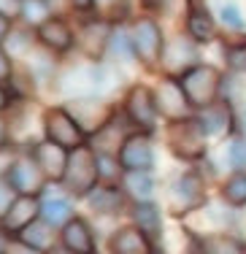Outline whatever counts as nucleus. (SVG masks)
Returning <instances> with one entry per match:
<instances>
[{"label": "nucleus", "mask_w": 246, "mask_h": 254, "mask_svg": "<svg viewBox=\"0 0 246 254\" xmlns=\"http://www.w3.org/2000/svg\"><path fill=\"white\" fill-rule=\"evenodd\" d=\"M222 197L236 208L246 205V173H236V176L227 179L225 187H222Z\"/></svg>", "instance_id": "393cba45"}, {"label": "nucleus", "mask_w": 246, "mask_h": 254, "mask_svg": "<svg viewBox=\"0 0 246 254\" xmlns=\"http://www.w3.org/2000/svg\"><path fill=\"white\" fill-rule=\"evenodd\" d=\"M179 84H182V89H184V95H187L192 108H206L211 103H217V98H219L222 73L214 65L197 63L184 76H179Z\"/></svg>", "instance_id": "f03ea898"}, {"label": "nucleus", "mask_w": 246, "mask_h": 254, "mask_svg": "<svg viewBox=\"0 0 246 254\" xmlns=\"http://www.w3.org/2000/svg\"><path fill=\"white\" fill-rule=\"evenodd\" d=\"M154 103H157V114H163L171 122L187 119L189 108H192L182 84H179V78H173V76H165L157 81V87H154Z\"/></svg>", "instance_id": "1a4fd4ad"}, {"label": "nucleus", "mask_w": 246, "mask_h": 254, "mask_svg": "<svg viewBox=\"0 0 246 254\" xmlns=\"http://www.w3.org/2000/svg\"><path fill=\"white\" fill-rule=\"evenodd\" d=\"M111 35H114V27H111L109 19H89L87 25L79 30L76 44L81 46V52L87 54L89 60H100L103 52L111 46Z\"/></svg>", "instance_id": "9b49d317"}, {"label": "nucleus", "mask_w": 246, "mask_h": 254, "mask_svg": "<svg viewBox=\"0 0 246 254\" xmlns=\"http://www.w3.org/2000/svg\"><path fill=\"white\" fill-rule=\"evenodd\" d=\"M11 33H14V27H11V19H5V16L0 14V44H3V41H8Z\"/></svg>", "instance_id": "72a5a7b5"}, {"label": "nucleus", "mask_w": 246, "mask_h": 254, "mask_svg": "<svg viewBox=\"0 0 246 254\" xmlns=\"http://www.w3.org/2000/svg\"><path fill=\"white\" fill-rule=\"evenodd\" d=\"M95 3H98V0H70V8H76V11H92Z\"/></svg>", "instance_id": "f704fd0d"}, {"label": "nucleus", "mask_w": 246, "mask_h": 254, "mask_svg": "<svg viewBox=\"0 0 246 254\" xmlns=\"http://www.w3.org/2000/svg\"><path fill=\"white\" fill-rule=\"evenodd\" d=\"M219 22L230 30H244V14L238 8V3H233V0L219 3Z\"/></svg>", "instance_id": "bb28decb"}, {"label": "nucleus", "mask_w": 246, "mask_h": 254, "mask_svg": "<svg viewBox=\"0 0 246 254\" xmlns=\"http://www.w3.org/2000/svg\"><path fill=\"white\" fill-rule=\"evenodd\" d=\"M187 35L195 44H208V41L217 35V27H214V19L206 14V11H192L187 19Z\"/></svg>", "instance_id": "5701e85b"}, {"label": "nucleus", "mask_w": 246, "mask_h": 254, "mask_svg": "<svg viewBox=\"0 0 246 254\" xmlns=\"http://www.w3.org/2000/svg\"><path fill=\"white\" fill-rule=\"evenodd\" d=\"M49 16H52V11L46 8L44 0H25V5H22V19L35 27H41Z\"/></svg>", "instance_id": "a878e982"}, {"label": "nucleus", "mask_w": 246, "mask_h": 254, "mask_svg": "<svg viewBox=\"0 0 246 254\" xmlns=\"http://www.w3.org/2000/svg\"><path fill=\"white\" fill-rule=\"evenodd\" d=\"M22 5H25V0H0V14L14 22L16 16H22Z\"/></svg>", "instance_id": "c756f323"}, {"label": "nucleus", "mask_w": 246, "mask_h": 254, "mask_svg": "<svg viewBox=\"0 0 246 254\" xmlns=\"http://www.w3.org/2000/svg\"><path fill=\"white\" fill-rule=\"evenodd\" d=\"M98 179H100L98 154H95L92 146L84 143V146L68 152V165H65V173H62V184L68 195L87 197L98 187Z\"/></svg>", "instance_id": "f257e3e1"}, {"label": "nucleus", "mask_w": 246, "mask_h": 254, "mask_svg": "<svg viewBox=\"0 0 246 254\" xmlns=\"http://www.w3.org/2000/svg\"><path fill=\"white\" fill-rule=\"evenodd\" d=\"M195 119L200 122L206 135H222V132H227L233 127V114H230V106L225 100H217L211 106L200 108V114Z\"/></svg>", "instance_id": "a211bd4d"}, {"label": "nucleus", "mask_w": 246, "mask_h": 254, "mask_svg": "<svg viewBox=\"0 0 246 254\" xmlns=\"http://www.w3.org/2000/svg\"><path fill=\"white\" fill-rule=\"evenodd\" d=\"M117 160L124 173H149L154 168V146L149 141V135L146 132L127 135L117 154Z\"/></svg>", "instance_id": "423d86ee"}, {"label": "nucleus", "mask_w": 246, "mask_h": 254, "mask_svg": "<svg viewBox=\"0 0 246 254\" xmlns=\"http://www.w3.org/2000/svg\"><path fill=\"white\" fill-rule=\"evenodd\" d=\"M16 200V192H14V187L8 184L3 176H0V219H3V214L11 208V203Z\"/></svg>", "instance_id": "c85d7f7f"}, {"label": "nucleus", "mask_w": 246, "mask_h": 254, "mask_svg": "<svg viewBox=\"0 0 246 254\" xmlns=\"http://www.w3.org/2000/svg\"><path fill=\"white\" fill-rule=\"evenodd\" d=\"M8 103H11V92L3 87V84H0V111H5V108H8Z\"/></svg>", "instance_id": "c9c22d12"}, {"label": "nucleus", "mask_w": 246, "mask_h": 254, "mask_svg": "<svg viewBox=\"0 0 246 254\" xmlns=\"http://www.w3.org/2000/svg\"><path fill=\"white\" fill-rule=\"evenodd\" d=\"M11 73H14V65H11V54L0 46V84H11Z\"/></svg>", "instance_id": "7c9ffc66"}, {"label": "nucleus", "mask_w": 246, "mask_h": 254, "mask_svg": "<svg viewBox=\"0 0 246 254\" xmlns=\"http://www.w3.org/2000/svg\"><path fill=\"white\" fill-rule=\"evenodd\" d=\"M130 46H133V54L141 60L143 65H157L163 60V49H165V38L160 25L152 19V16H141V19L130 30Z\"/></svg>", "instance_id": "39448f33"}, {"label": "nucleus", "mask_w": 246, "mask_h": 254, "mask_svg": "<svg viewBox=\"0 0 246 254\" xmlns=\"http://www.w3.org/2000/svg\"><path fill=\"white\" fill-rule=\"evenodd\" d=\"M35 38L44 49L55 52V54H65L70 52V46L76 44V33L70 30V25L62 16H49L41 27H35Z\"/></svg>", "instance_id": "9d476101"}, {"label": "nucleus", "mask_w": 246, "mask_h": 254, "mask_svg": "<svg viewBox=\"0 0 246 254\" xmlns=\"http://www.w3.org/2000/svg\"><path fill=\"white\" fill-rule=\"evenodd\" d=\"M5 143H8V125H5L3 119H0V149H3Z\"/></svg>", "instance_id": "e433bc0d"}, {"label": "nucleus", "mask_w": 246, "mask_h": 254, "mask_svg": "<svg viewBox=\"0 0 246 254\" xmlns=\"http://www.w3.org/2000/svg\"><path fill=\"white\" fill-rule=\"evenodd\" d=\"M33 160L38 162V168L44 171L46 179L62 181L65 165H68V152H65V149H60L57 143H52V141L35 143L33 146Z\"/></svg>", "instance_id": "dca6fc26"}, {"label": "nucleus", "mask_w": 246, "mask_h": 254, "mask_svg": "<svg viewBox=\"0 0 246 254\" xmlns=\"http://www.w3.org/2000/svg\"><path fill=\"white\" fill-rule=\"evenodd\" d=\"M3 254H44V252L33 249V246L22 244V241H14V244H8V246H5V252H3Z\"/></svg>", "instance_id": "2f4dec72"}, {"label": "nucleus", "mask_w": 246, "mask_h": 254, "mask_svg": "<svg viewBox=\"0 0 246 254\" xmlns=\"http://www.w3.org/2000/svg\"><path fill=\"white\" fill-rule=\"evenodd\" d=\"M5 252V246H3V241H0V254H3Z\"/></svg>", "instance_id": "4c0bfd02"}, {"label": "nucleus", "mask_w": 246, "mask_h": 254, "mask_svg": "<svg viewBox=\"0 0 246 254\" xmlns=\"http://www.w3.org/2000/svg\"><path fill=\"white\" fill-rule=\"evenodd\" d=\"M227 157H230V165L236 168L238 173H246V141H233L230 149H227Z\"/></svg>", "instance_id": "cd10ccee"}, {"label": "nucleus", "mask_w": 246, "mask_h": 254, "mask_svg": "<svg viewBox=\"0 0 246 254\" xmlns=\"http://www.w3.org/2000/svg\"><path fill=\"white\" fill-rule=\"evenodd\" d=\"M124 187L138 203H149V197L154 195V181L149 173H124Z\"/></svg>", "instance_id": "b1692460"}, {"label": "nucleus", "mask_w": 246, "mask_h": 254, "mask_svg": "<svg viewBox=\"0 0 246 254\" xmlns=\"http://www.w3.org/2000/svg\"><path fill=\"white\" fill-rule=\"evenodd\" d=\"M168 146L182 160H189V162L200 160L206 154V132H203L200 122L195 117L171 122V127H168Z\"/></svg>", "instance_id": "7ed1b4c3"}, {"label": "nucleus", "mask_w": 246, "mask_h": 254, "mask_svg": "<svg viewBox=\"0 0 246 254\" xmlns=\"http://www.w3.org/2000/svg\"><path fill=\"white\" fill-rule=\"evenodd\" d=\"M244 119H246V114H244Z\"/></svg>", "instance_id": "58836bf2"}, {"label": "nucleus", "mask_w": 246, "mask_h": 254, "mask_svg": "<svg viewBox=\"0 0 246 254\" xmlns=\"http://www.w3.org/2000/svg\"><path fill=\"white\" fill-rule=\"evenodd\" d=\"M44 132H46V141L57 143L65 152H73V149L84 146V130H81L79 119L68 108H46Z\"/></svg>", "instance_id": "20e7f679"}, {"label": "nucleus", "mask_w": 246, "mask_h": 254, "mask_svg": "<svg viewBox=\"0 0 246 254\" xmlns=\"http://www.w3.org/2000/svg\"><path fill=\"white\" fill-rule=\"evenodd\" d=\"M89 205H92L95 211H100V214H119V211L124 208V195L119 187H95L92 192H89Z\"/></svg>", "instance_id": "4be33fe9"}, {"label": "nucleus", "mask_w": 246, "mask_h": 254, "mask_svg": "<svg viewBox=\"0 0 246 254\" xmlns=\"http://www.w3.org/2000/svg\"><path fill=\"white\" fill-rule=\"evenodd\" d=\"M41 219L49 222L52 227H65L73 219V205L65 195H49L41 203Z\"/></svg>", "instance_id": "6ab92c4d"}, {"label": "nucleus", "mask_w": 246, "mask_h": 254, "mask_svg": "<svg viewBox=\"0 0 246 254\" xmlns=\"http://www.w3.org/2000/svg\"><path fill=\"white\" fill-rule=\"evenodd\" d=\"M60 244L68 254H98V244H95V233L87 219L73 216L62 230H60Z\"/></svg>", "instance_id": "f8f14e48"}, {"label": "nucleus", "mask_w": 246, "mask_h": 254, "mask_svg": "<svg viewBox=\"0 0 246 254\" xmlns=\"http://www.w3.org/2000/svg\"><path fill=\"white\" fill-rule=\"evenodd\" d=\"M111 252L114 254H154V246L138 227L127 225L111 235Z\"/></svg>", "instance_id": "f3484780"}, {"label": "nucleus", "mask_w": 246, "mask_h": 254, "mask_svg": "<svg viewBox=\"0 0 246 254\" xmlns=\"http://www.w3.org/2000/svg\"><path fill=\"white\" fill-rule=\"evenodd\" d=\"M133 219H135V227L149 241L160 238V233H163V216H160V208L154 203H135Z\"/></svg>", "instance_id": "aec40b11"}, {"label": "nucleus", "mask_w": 246, "mask_h": 254, "mask_svg": "<svg viewBox=\"0 0 246 254\" xmlns=\"http://www.w3.org/2000/svg\"><path fill=\"white\" fill-rule=\"evenodd\" d=\"M206 197V187H203V179L197 173H184V176L176 179V184L171 187V203L176 211H192L203 203Z\"/></svg>", "instance_id": "4468645a"}, {"label": "nucleus", "mask_w": 246, "mask_h": 254, "mask_svg": "<svg viewBox=\"0 0 246 254\" xmlns=\"http://www.w3.org/2000/svg\"><path fill=\"white\" fill-rule=\"evenodd\" d=\"M197 49H195V41L192 38H182L179 35L176 41H171V44L163 49V60L160 63L168 68V73H187L189 68H195L197 65Z\"/></svg>", "instance_id": "2eb2a0df"}, {"label": "nucleus", "mask_w": 246, "mask_h": 254, "mask_svg": "<svg viewBox=\"0 0 246 254\" xmlns=\"http://www.w3.org/2000/svg\"><path fill=\"white\" fill-rule=\"evenodd\" d=\"M3 179L14 187L16 195H27V197H35L38 192L46 190V179L44 171L38 168V162L33 157H22V160H14L8 165V171L3 173Z\"/></svg>", "instance_id": "0eeeda50"}, {"label": "nucleus", "mask_w": 246, "mask_h": 254, "mask_svg": "<svg viewBox=\"0 0 246 254\" xmlns=\"http://www.w3.org/2000/svg\"><path fill=\"white\" fill-rule=\"evenodd\" d=\"M16 241H22V244H27V246H33V249H38V252L46 254L52 246H55V230H52L49 222H44L38 216L33 225L25 227L19 235H16Z\"/></svg>", "instance_id": "412c9836"}, {"label": "nucleus", "mask_w": 246, "mask_h": 254, "mask_svg": "<svg viewBox=\"0 0 246 254\" xmlns=\"http://www.w3.org/2000/svg\"><path fill=\"white\" fill-rule=\"evenodd\" d=\"M46 3V8L52 11V16H57V14H62L65 8H70V0H44Z\"/></svg>", "instance_id": "473e14b6"}, {"label": "nucleus", "mask_w": 246, "mask_h": 254, "mask_svg": "<svg viewBox=\"0 0 246 254\" xmlns=\"http://www.w3.org/2000/svg\"><path fill=\"white\" fill-rule=\"evenodd\" d=\"M41 216V203L35 197H27V195H16V200L11 203V208L3 214L0 219V227L3 233L8 235H19L25 227H30L35 219Z\"/></svg>", "instance_id": "ddd939ff"}, {"label": "nucleus", "mask_w": 246, "mask_h": 254, "mask_svg": "<svg viewBox=\"0 0 246 254\" xmlns=\"http://www.w3.org/2000/svg\"><path fill=\"white\" fill-rule=\"evenodd\" d=\"M124 114L141 132L154 130L157 125V103H154V89L146 87V84H135L127 92V100H124Z\"/></svg>", "instance_id": "6e6552de"}]
</instances>
